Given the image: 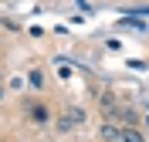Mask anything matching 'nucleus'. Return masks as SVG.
<instances>
[{
  "instance_id": "nucleus-1",
  "label": "nucleus",
  "mask_w": 149,
  "mask_h": 142,
  "mask_svg": "<svg viewBox=\"0 0 149 142\" xmlns=\"http://www.w3.org/2000/svg\"><path fill=\"white\" fill-rule=\"evenodd\" d=\"M78 125H85V108H78V105H68L65 112H61V118H58V129L71 132V129H78Z\"/></svg>"
},
{
  "instance_id": "nucleus-2",
  "label": "nucleus",
  "mask_w": 149,
  "mask_h": 142,
  "mask_svg": "<svg viewBox=\"0 0 149 142\" xmlns=\"http://www.w3.org/2000/svg\"><path fill=\"white\" fill-rule=\"evenodd\" d=\"M102 142H125V139H122V125L105 122V125H102Z\"/></svg>"
},
{
  "instance_id": "nucleus-7",
  "label": "nucleus",
  "mask_w": 149,
  "mask_h": 142,
  "mask_svg": "<svg viewBox=\"0 0 149 142\" xmlns=\"http://www.w3.org/2000/svg\"><path fill=\"white\" fill-rule=\"evenodd\" d=\"M0 98H3V88H0Z\"/></svg>"
},
{
  "instance_id": "nucleus-3",
  "label": "nucleus",
  "mask_w": 149,
  "mask_h": 142,
  "mask_svg": "<svg viewBox=\"0 0 149 142\" xmlns=\"http://www.w3.org/2000/svg\"><path fill=\"white\" fill-rule=\"evenodd\" d=\"M122 139H125V142H146V135H142L139 129H132V125H125V129H122Z\"/></svg>"
},
{
  "instance_id": "nucleus-5",
  "label": "nucleus",
  "mask_w": 149,
  "mask_h": 142,
  "mask_svg": "<svg viewBox=\"0 0 149 142\" xmlns=\"http://www.w3.org/2000/svg\"><path fill=\"white\" fill-rule=\"evenodd\" d=\"M102 108H105V112H115V98H112V95L102 98Z\"/></svg>"
},
{
  "instance_id": "nucleus-6",
  "label": "nucleus",
  "mask_w": 149,
  "mask_h": 142,
  "mask_svg": "<svg viewBox=\"0 0 149 142\" xmlns=\"http://www.w3.org/2000/svg\"><path fill=\"white\" fill-rule=\"evenodd\" d=\"M31 115H34V122H47V112H44V108H34Z\"/></svg>"
},
{
  "instance_id": "nucleus-8",
  "label": "nucleus",
  "mask_w": 149,
  "mask_h": 142,
  "mask_svg": "<svg viewBox=\"0 0 149 142\" xmlns=\"http://www.w3.org/2000/svg\"><path fill=\"white\" fill-rule=\"evenodd\" d=\"M0 78H3V71H0Z\"/></svg>"
},
{
  "instance_id": "nucleus-4",
  "label": "nucleus",
  "mask_w": 149,
  "mask_h": 142,
  "mask_svg": "<svg viewBox=\"0 0 149 142\" xmlns=\"http://www.w3.org/2000/svg\"><path fill=\"white\" fill-rule=\"evenodd\" d=\"M31 85H34V88H41V85H44V75H41V71H31Z\"/></svg>"
}]
</instances>
